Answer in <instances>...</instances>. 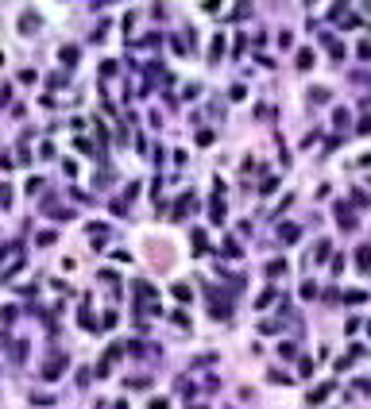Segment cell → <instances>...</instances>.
Here are the masks:
<instances>
[{"label":"cell","instance_id":"obj_1","mask_svg":"<svg viewBox=\"0 0 371 409\" xmlns=\"http://www.w3.org/2000/svg\"><path fill=\"white\" fill-rule=\"evenodd\" d=\"M336 220H340L344 228H356V212H352L344 201H336Z\"/></svg>","mask_w":371,"mask_h":409},{"label":"cell","instance_id":"obj_2","mask_svg":"<svg viewBox=\"0 0 371 409\" xmlns=\"http://www.w3.org/2000/svg\"><path fill=\"white\" fill-rule=\"evenodd\" d=\"M278 236H282V243H298L302 228H298V224H282V228H278Z\"/></svg>","mask_w":371,"mask_h":409},{"label":"cell","instance_id":"obj_3","mask_svg":"<svg viewBox=\"0 0 371 409\" xmlns=\"http://www.w3.org/2000/svg\"><path fill=\"white\" fill-rule=\"evenodd\" d=\"M356 262H360V270H364V274H371V247H368V243L356 251Z\"/></svg>","mask_w":371,"mask_h":409},{"label":"cell","instance_id":"obj_4","mask_svg":"<svg viewBox=\"0 0 371 409\" xmlns=\"http://www.w3.org/2000/svg\"><path fill=\"white\" fill-rule=\"evenodd\" d=\"M58 371H66V355H58V359H51V363H47V378H54Z\"/></svg>","mask_w":371,"mask_h":409},{"label":"cell","instance_id":"obj_5","mask_svg":"<svg viewBox=\"0 0 371 409\" xmlns=\"http://www.w3.org/2000/svg\"><path fill=\"white\" fill-rule=\"evenodd\" d=\"M329 390H332V382H329V386H317V390L310 394V406H317V402H325V398H329Z\"/></svg>","mask_w":371,"mask_h":409},{"label":"cell","instance_id":"obj_6","mask_svg":"<svg viewBox=\"0 0 371 409\" xmlns=\"http://www.w3.org/2000/svg\"><path fill=\"white\" fill-rule=\"evenodd\" d=\"M39 27V19H35V12H27L23 19H20V31H35Z\"/></svg>","mask_w":371,"mask_h":409},{"label":"cell","instance_id":"obj_7","mask_svg":"<svg viewBox=\"0 0 371 409\" xmlns=\"http://www.w3.org/2000/svg\"><path fill=\"white\" fill-rule=\"evenodd\" d=\"M267 274H271V278H282V274H286V262H282V259H274V262L267 266Z\"/></svg>","mask_w":371,"mask_h":409},{"label":"cell","instance_id":"obj_8","mask_svg":"<svg viewBox=\"0 0 371 409\" xmlns=\"http://www.w3.org/2000/svg\"><path fill=\"white\" fill-rule=\"evenodd\" d=\"M174 297H178V301H190V297H194V290H190L186 282H178V286H174Z\"/></svg>","mask_w":371,"mask_h":409},{"label":"cell","instance_id":"obj_9","mask_svg":"<svg viewBox=\"0 0 371 409\" xmlns=\"http://www.w3.org/2000/svg\"><path fill=\"white\" fill-rule=\"evenodd\" d=\"M364 297H368V294H364V290H348V294H344V305H360V301H364Z\"/></svg>","mask_w":371,"mask_h":409},{"label":"cell","instance_id":"obj_10","mask_svg":"<svg viewBox=\"0 0 371 409\" xmlns=\"http://www.w3.org/2000/svg\"><path fill=\"white\" fill-rule=\"evenodd\" d=\"M325 47H329V54H332V58H340V54H344V43H336V39H329V35H325Z\"/></svg>","mask_w":371,"mask_h":409},{"label":"cell","instance_id":"obj_11","mask_svg":"<svg viewBox=\"0 0 371 409\" xmlns=\"http://www.w3.org/2000/svg\"><path fill=\"white\" fill-rule=\"evenodd\" d=\"M310 101H313V104H325V101H329V89H321V85H317V89H310Z\"/></svg>","mask_w":371,"mask_h":409},{"label":"cell","instance_id":"obj_12","mask_svg":"<svg viewBox=\"0 0 371 409\" xmlns=\"http://www.w3.org/2000/svg\"><path fill=\"white\" fill-rule=\"evenodd\" d=\"M224 212H228V208H224L220 201H213V204H209V216H213V220H224Z\"/></svg>","mask_w":371,"mask_h":409},{"label":"cell","instance_id":"obj_13","mask_svg":"<svg viewBox=\"0 0 371 409\" xmlns=\"http://www.w3.org/2000/svg\"><path fill=\"white\" fill-rule=\"evenodd\" d=\"M298 66L310 70V66H313V51H302V54H298Z\"/></svg>","mask_w":371,"mask_h":409},{"label":"cell","instance_id":"obj_14","mask_svg":"<svg viewBox=\"0 0 371 409\" xmlns=\"http://www.w3.org/2000/svg\"><path fill=\"white\" fill-rule=\"evenodd\" d=\"M220 47H224V39H213V51H209V62H216V58H220V54H224V51H220Z\"/></svg>","mask_w":371,"mask_h":409},{"label":"cell","instance_id":"obj_15","mask_svg":"<svg viewBox=\"0 0 371 409\" xmlns=\"http://www.w3.org/2000/svg\"><path fill=\"white\" fill-rule=\"evenodd\" d=\"M170 320H174L178 328H190V316H186V313H170Z\"/></svg>","mask_w":371,"mask_h":409},{"label":"cell","instance_id":"obj_16","mask_svg":"<svg viewBox=\"0 0 371 409\" xmlns=\"http://www.w3.org/2000/svg\"><path fill=\"white\" fill-rule=\"evenodd\" d=\"M58 58H62L66 66H74V62H78V51H62V54H58Z\"/></svg>","mask_w":371,"mask_h":409},{"label":"cell","instance_id":"obj_17","mask_svg":"<svg viewBox=\"0 0 371 409\" xmlns=\"http://www.w3.org/2000/svg\"><path fill=\"white\" fill-rule=\"evenodd\" d=\"M271 301H274V290H263V294H259V301H255V305H271Z\"/></svg>","mask_w":371,"mask_h":409},{"label":"cell","instance_id":"obj_18","mask_svg":"<svg viewBox=\"0 0 371 409\" xmlns=\"http://www.w3.org/2000/svg\"><path fill=\"white\" fill-rule=\"evenodd\" d=\"M12 201V189H8V186H0V204H8Z\"/></svg>","mask_w":371,"mask_h":409},{"label":"cell","instance_id":"obj_19","mask_svg":"<svg viewBox=\"0 0 371 409\" xmlns=\"http://www.w3.org/2000/svg\"><path fill=\"white\" fill-rule=\"evenodd\" d=\"M360 58H371V43H360Z\"/></svg>","mask_w":371,"mask_h":409}]
</instances>
